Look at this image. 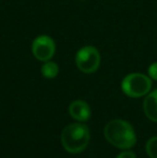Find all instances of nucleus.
I'll list each match as a JSON object with an SVG mask.
<instances>
[{
  "mask_svg": "<svg viewBox=\"0 0 157 158\" xmlns=\"http://www.w3.org/2000/svg\"><path fill=\"white\" fill-rule=\"evenodd\" d=\"M116 158H137V156L134 152H131V151L125 150L124 152L119 153L118 156H116Z\"/></svg>",
  "mask_w": 157,
  "mask_h": 158,
  "instance_id": "nucleus-11",
  "label": "nucleus"
},
{
  "mask_svg": "<svg viewBox=\"0 0 157 158\" xmlns=\"http://www.w3.org/2000/svg\"><path fill=\"white\" fill-rule=\"evenodd\" d=\"M105 138L110 144L121 150H129L137 143V135L134 127L127 121L115 118L105 127Z\"/></svg>",
  "mask_w": 157,
  "mask_h": 158,
  "instance_id": "nucleus-1",
  "label": "nucleus"
},
{
  "mask_svg": "<svg viewBox=\"0 0 157 158\" xmlns=\"http://www.w3.org/2000/svg\"><path fill=\"white\" fill-rule=\"evenodd\" d=\"M60 139L64 148L68 153L78 154L87 148L90 140V131L84 124L73 123L64 128Z\"/></svg>",
  "mask_w": 157,
  "mask_h": 158,
  "instance_id": "nucleus-2",
  "label": "nucleus"
},
{
  "mask_svg": "<svg viewBox=\"0 0 157 158\" xmlns=\"http://www.w3.org/2000/svg\"><path fill=\"white\" fill-rule=\"evenodd\" d=\"M101 55L99 51L93 45L81 48L76 55V67L81 72L90 74L96 72L100 67Z\"/></svg>",
  "mask_w": 157,
  "mask_h": 158,
  "instance_id": "nucleus-4",
  "label": "nucleus"
},
{
  "mask_svg": "<svg viewBox=\"0 0 157 158\" xmlns=\"http://www.w3.org/2000/svg\"><path fill=\"white\" fill-rule=\"evenodd\" d=\"M80 1H85V0H80Z\"/></svg>",
  "mask_w": 157,
  "mask_h": 158,
  "instance_id": "nucleus-12",
  "label": "nucleus"
},
{
  "mask_svg": "<svg viewBox=\"0 0 157 158\" xmlns=\"http://www.w3.org/2000/svg\"><path fill=\"white\" fill-rule=\"evenodd\" d=\"M145 151L150 158H157V135L149 139L145 145Z\"/></svg>",
  "mask_w": 157,
  "mask_h": 158,
  "instance_id": "nucleus-9",
  "label": "nucleus"
},
{
  "mask_svg": "<svg viewBox=\"0 0 157 158\" xmlns=\"http://www.w3.org/2000/svg\"><path fill=\"white\" fill-rule=\"evenodd\" d=\"M31 52L32 55L40 61L51 60L56 52V44L50 35H38L32 41Z\"/></svg>",
  "mask_w": 157,
  "mask_h": 158,
  "instance_id": "nucleus-5",
  "label": "nucleus"
},
{
  "mask_svg": "<svg viewBox=\"0 0 157 158\" xmlns=\"http://www.w3.org/2000/svg\"><path fill=\"white\" fill-rule=\"evenodd\" d=\"M152 79L140 72H132L122 80L121 87L123 93L130 98L144 97L152 89Z\"/></svg>",
  "mask_w": 157,
  "mask_h": 158,
  "instance_id": "nucleus-3",
  "label": "nucleus"
},
{
  "mask_svg": "<svg viewBox=\"0 0 157 158\" xmlns=\"http://www.w3.org/2000/svg\"><path fill=\"white\" fill-rule=\"evenodd\" d=\"M143 111L150 121L157 123V89L150 92L143 101Z\"/></svg>",
  "mask_w": 157,
  "mask_h": 158,
  "instance_id": "nucleus-7",
  "label": "nucleus"
},
{
  "mask_svg": "<svg viewBox=\"0 0 157 158\" xmlns=\"http://www.w3.org/2000/svg\"><path fill=\"white\" fill-rule=\"evenodd\" d=\"M147 75L154 81H157V61H154L147 68Z\"/></svg>",
  "mask_w": 157,
  "mask_h": 158,
  "instance_id": "nucleus-10",
  "label": "nucleus"
},
{
  "mask_svg": "<svg viewBox=\"0 0 157 158\" xmlns=\"http://www.w3.org/2000/svg\"><path fill=\"white\" fill-rule=\"evenodd\" d=\"M69 114L78 122H86L92 116V110L87 102L83 100H74L69 106Z\"/></svg>",
  "mask_w": 157,
  "mask_h": 158,
  "instance_id": "nucleus-6",
  "label": "nucleus"
},
{
  "mask_svg": "<svg viewBox=\"0 0 157 158\" xmlns=\"http://www.w3.org/2000/svg\"><path fill=\"white\" fill-rule=\"evenodd\" d=\"M41 73L45 79H54V77H56L58 75L59 67L55 61H44V64L41 67Z\"/></svg>",
  "mask_w": 157,
  "mask_h": 158,
  "instance_id": "nucleus-8",
  "label": "nucleus"
}]
</instances>
